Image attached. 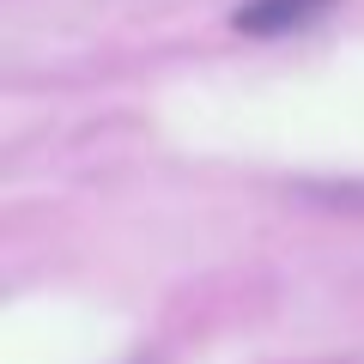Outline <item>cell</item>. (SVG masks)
<instances>
[{
    "mask_svg": "<svg viewBox=\"0 0 364 364\" xmlns=\"http://www.w3.org/2000/svg\"><path fill=\"white\" fill-rule=\"evenodd\" d=\"M328 0H255V6H243L237 13V25L255 31V37H267V31H286V25H304V18H316Z\"/></svg>",
    "mask_w": 364,
    "mask_h": 364,
    "instance_id": "6da1fadb",
    "label": "cell"
}]
</instances>
